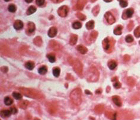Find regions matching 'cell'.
<instances>
[{
	"mask_svg": "<svg viewBox=\"0 0 140 120\" xmlns=\"http://www.w3.org/2000/svg\"><path fill=\"white\" fill-rule=\"evenodd\" d=\"M20 90L23 95L28 97L34 98V99H41L43 97L42 94L39 91L34 90V89L22 88H20Z\"/></svg>",
	"mask_w": 140,
	"mask_h": 120,
	"instance_id": "1",
	"label": "cell"
},
{
	"mask_svg": "<svg viewBox=\"0 0 140 120\" xmlns=\"http://www.w3.org/2000/svg\"><path fill=\"white\" fill-rule=\"evenodd\" d=\"M70 97L73 104L76 106L80 105L82 103L81 90L79 88H76L73 90L72 92L70 93Z\"/></svg>",
	"mask_w": 140,
	"mask_h": 120,
	"instance_id": "2",
	"label": "cell"
},
{
	"mask_svg": "<svg viewBox=\"0 0 140 120\" xmlns=\"http://www.w3.org/2000/svg\"><path fill=\"white\" fill-rule=\"evenodd\" d=\"M69 61L70 62V65L73 66L74 71L79 76H82V64L81 61H79L77 59H73V58H71V57L69 58Z\"/></svg>",
	"mask_w": 140,
	"mask_h": 120,
	"instance_id": "3",
	"label": "cell"
},
{
	"mask_svg": "<svg viewBox=\"0 0 140 120\" xmlns=\"http://www.w3.org/2000/svg\"><path fill=\"white\" fill-rule=\"evenodd\" d=\"M99 73L95 67H91L89 68L87 72V80L90 82H96L98 80Z\"/></svg>",
	"mask_w": 140,
	"mask_h": 120,
	"instance_id": "4",
	"label": "cell"
},
{
	"mask_svg": "<svg viewBox=\"0 0 140 120\" xmlns=\"http://www.w3.org/2000/svg\"><path fill=\"white\" fill-rule=\"evenodd\" d=\"M114 44L113 40L109 38H105L102 42V45H103V48L104 50L108 52H110L111 51L113 46H114Z\"/></svg>",
	"mask_w": 140,
	"mask_h": 120,
	"instance_id": "5",
	"label": "cell"
},
{
	"mask_svg": "<svg viewBox=\"0 0 140 120\" xmlns=\"http://www.w3.org/2000/svg\"><path fill=\"white\" fill-rule=\"evenodd\" d=\"M69 12V8L66 5H63L60 7L58 10V14L60 17H64L68 15Z\"/></svg>",
	"mask_w": 140,
	"mask_h": 120,
	"instance_id": "6",
	"label": "cell"
},
{
	"mask_svg": "<svg viewBox=\"0 0 140 120\" xmlns=\"http://www.w3.org/2000/svg\"><path fill=\"white\" fill-rule=\"evenodd\" d=\"M105 17L107 22L109 24H110V25L113 24L115 22V17L112 15V13L110 12H106V13L105 14Z\"/></svg>",
	"mask_w": 140,
	"mask_h": 120,
	"instance_id": "7",
	"label": "cell"
},
{
	"mask_svg": "<svg viewBox=\"0 0 140 120\" xmlns=\"http://www.w3.org/2000/svg\"><path fill=\"white\" fill-rule=\"evenodd\" d=\"M134 10L132 8H128V9H127L126 10H125L123 12L122 17L124 19H126L127 18H130V17H131L132 16V15L134 14Z\"/></svg>",
	"mask_w": 140,
	"mask_h": 120,
	"instance_id": "8",
	"label": "cell"
},
{
	"mask_svg": "<svg viewBox=\"0 0 140 120\" xmlns=\"http://www.w3.org/2000/svg\"><path fill=\"white\" fill-rule=\"evenodd\" d=\"M87 3V0H78L77 4L74 7V9L75 10H82L84 5Z\"/></svg>",
	"mask_w": 140,
	"mask_h": 120,
	"instance_id": "9",
	"label": "cell"
},
{
	"mask_svg": "<svg viewBox=\"0 0 140 120\" xmlns=\"http://www.w3.org/2000/svg\"><path fill=\"white\" fill-rule=\"evenodd\" d=\"M57 29L55 27L53 26V27H51V28L49 29L48 33V35L49 37H51V38H53V37H54L55 36L57 35Z\"/></svg>",
	"mask_w": 140,
	"mask_h": 120,
	"instance_id": "10",
	"label": "cell"
},
{
	"mask_svg": "<svg viewBox=\"0 0 140 120\" xmlns=\"http://www.w3.org/2000/svg\"><path fill=\"white\" fill-rule=\"evenodd\" d=\"M13 26H14V28L16 30H19V29H21L22 28H23L24 26V24H23L22 22L20 20H17L14 23V25H13Z\"/></svg>",
	"mask_w": 140,
	"mask_h": 120,
	"instance_id": "11",
	"label": "cell"
},
{
	"mask_svg": "<svg viewBox=\"0 0 140 120\" xmlns=\"http://www.w3.org/2000/svg\"><path fill=\"white\" fill-rule=\"evenodd\" d=\"M112 101H113V102H114V104H115V105H117V106H119V107L122 106V101H121L120 98L119 97V96H117V95H114V96L112 97Z\"/></svg>",
	"mask_w": 140,
	"mask_h": 120,
	"instance_id": "12",
	"label": "cell"
},
{
	"mask_svg": "<svg viewBox=\"0 0 140 120\" xmlns=\"http://www.w3.org/2000/svg\"><path fill=\"white\" fill-rule=\"evenodd\" d=\"M49 45H50V47L51 48V49H54V50H58V49H60L61 46L58 43L56 42L54 40H52V41H50V43H49Z\"/></svg>",
	"mask_w": 140,
	"mask_h": 120,
	"instance_id": "13",
	"label": "cell"
},
{
	"mask_svg": "<svg viewBox=\"0 0 140 120\" xmlns=\"http://www.w3.org/2000/svg\"><path fill=\"white\" fill-rule=\"evenodd\" d=\"M76 49L81 54H85L88 51L87 48H85V46H82V45H78L76 47Z\"/></svg>",
	"mask_w": 140,
	"mask_h": 120,
	"instance_id": "14",
	"label": "cell"
},
{
	"mask_svg": "<svg viewBox=\"0 0 140 120\" xmlns=\"http://www.w3.org/2000/svg\"><path fill=\"white\" fill-rule=\"evenodd\" d=\"M35 29H36V26H35L33 22H30L28 24V33H30V34L33 33L35 31Z\"/></svg>",
	"mask_w": 140,
	"mask_h": 120,
	"instance_id": "15",
	"label": "cell"
},
{
	"mask_svg": "<svg viewBox=\"0 0 140 120\" xmlns=\"http://www.w3.org/2000/svg\"><path fill=\"white\" fill-rule=\"evenodd\" d=\"M78 40V36L75 34H72L70 38V45L72 46L75 45Z\"/></svg>",
	"mask_w": 140,
	"mask_h": 120,
	"instance_id": "16",
	"label": "cell"
},
{
	"mask_svg": "<svg viewBox=\"0 0 140 120\" xmlns=\"http://www.w3.org/2000/svg\"><path fill=\"white\" fill-rule=\"evenodd\" d=\"M105 115L110 119H112V120H115L116 119V114L115 112H111V111H106L105 113Z\"/></svg>",
	"mask_w": 140,
	"mask_h": 120,
	"instance_id": "17",
	"label": "cell"
},
{
	"mask_svg": "<svg viewBox=\"0 0 140 120\" xmlns=\"http://www.w3.org/2000/svg\"><path fill=\"white\" fill-rule=\"evenodd\" d=\"M108 67L110 68V69L114 70V69H115L117 66V64L116 61H114V60H111L108 63Z\"/></svg>",
	"mask_w": 140,
	"mask_h": 120,
	"instance_id": "18",
	"label": "cell"
},
{
	"mask_svg": "<svg viewBox=\"0 0 140 120\" xmlns=\"http://www.w3.org/2000/svg\"><path fill=\"white\" fill-rule=\"evenodd\" d=\"M28 104H29V102L27 100H22L19 103V106L21 109H26L27 108V106H28Z\"/></svg>",
	"mask_w": 140,
	"mask_h": 120,
	"instance_id": "19",
	"label": "cell"
},
{
	"mask_svg": "<svg viewBox=\"0 0 140 120\" xmlns=\"http://www.w3.org/2000/svg\"><path fill=\"white\" fill-rule=\"evenodd\" d=\"M122 29H123V26L122 25H118L116 28L114 29V33L115 35H121L122 34Z\"/></svg>",
	"mask_w": 140,
	"mask_h": 120,
	"instance_id": "20",
	"label": "cell"
},
{
	"mask_svg": "<svg viewBox=\"0 0 140 120\" xmlns=\"http://www.w3.org/2000/svg\"><path fill=\"white\" fill-rule=\"evenodd\" d=\"M25 67L27 69H28L29 70H32L34 68L35 64L34 63V62L33 61H28L26 62L25 64Z\"/></svg>",
	"mask_w": 140,
	"mask_h": 120,
	"instance_id": "21",
	"label": "cell"
},
{
	"mask_svg": "<svg viewBox=\"0 0 140 120\" xmlns=\"http://www.w3.org/2000/svg\"><path fill=\"white\" fill-rule=\"evenodd\" d=\"M11 114H12V112H11L10 110L5 109L2 110L1 111V115L3 117H8V116H10Z\"/></svg>",
	"mask_w": 140,
	"mask_h": 120,
	"instance_id": "22",
	"label": "cell"
},
{
	"mask_svg": "<svg viewBox=\"0 0 140 120\" xmlns=\"http://www.w3.org/2000/svg\"><path fill=\"white\" fill-rule=\"evenodd\" d=\"M34 43L37 46H41L42 45V38L39 36H37L36 38L34 39Z\"/></svg>",
	"mask_w": 140,
	"mask_h": 120,
	"instance_id": "23",
	"label": "cell"
},
{
	"mask_svg": "<svg viewBox=\"0 0 140 120\" xmlns=\"http://www.w3.org/2000/svg\"><path fill=\"white\" fill-rule=\"evenodd\" d=\"M47 70H48V69H47V67L45 66H43L38 69V72L39 74H42V75H44V74H45L46 73Z\"/></svg>",
	"mask_w": 140,
	"mask_h": 120,
	"instance_id": "24",
	"label": "cell"
},
{
	"mask_svg": "<svg viewBox=\"0 0 140 120\" xmlns=\"http://www.w3.org/2000/svg\"><path fill=\"white\" fill-rule=\"evenodd\" d=\"M94 111L97 114H102L104 111V107H103V105H101V104L98 105L97 106H96Z\"/></svg>",
	"mask_w": 140,
	"mask_h": 120,
	"instance_id": "25",
	"label": "cell"
},
{
	"mask_svg": "<svg viewBox=\"0 0 140 120\" xmlns=\"http://www.w3.org/2000/svg\"><path fill=\"white\" fill-rule=\"evenodd\" d=\"M94 27V22L93 21H90L86 24V28L87 29L90 30V29H93Z\"/></svg>",
	"mask_w": 140,
	"mask_h": 120,
	"instance_id": "26",
	"label": "cell"
},
{
	"mask_svg": "<svg viewBox=\"0 0 140 120\" xmlns=\"http://www.w3.org/2000/svg\"><path fill=\"white\" fill-rule=\"evenodd\" d=\"M36 10L37 9H36V8L34 6L31 5V6L29 8H28V10H27V11H26V14L28 15H31V14L36 12Z\"/></svg>",
	"mask_w": 140,
	"mask_h": 120,
	"instance_id": "27",
	"label": "cell"
},
{
	"mask_svg": "<svg viewBox=\"0 0 140 120\" xmlns=\"http://www.w3.org/2000/svg\"><path fill=\"white\" fill-rule=\"evenodd\" d=\"M127 84L130 86V87H134L135 84V80L132 77H129L127 79Z\"/></svg>",
	"mask_w": 140,
	"mask_h": 120,
	"instance_id": "28",
	"label": "cell"
},
{
	"mask_svg": "<svg viewBox=\"0 0 140 120\" xmlns=\"http://www.w3.org/2000/svg\"><path fill=\"white\" fill-rule=\"evenodd\" d=\"M53 74L55 77H57L58 78L59 76V74H60V69L58 67H55L53 69Z\"/></svg>",
	"mask_w": 140,
	"mask_h": 120,
	"instance_id": "29",
	"label": "cell"
},
{
	"mask_svg": "<svg viewBox=\"0 0 140 120\" xmlns=\"http://www.w3.org/2000/svg\"><path fill=\"white\" fill-rule=\"evenodd\" d=\"M47 57H48V59H49V62H51V63H54L55 61V57L54 54H48L47 55Z\"/></svg>",
	"mask_w": 140,
	"mask_h": 120,
	"instance_id": "30",
	"label": "cell"
},
{
	"mask_svg": "<svg viewBox=\"0 0 140 120\" xmlns=\"http://www.w3.org/2000/svg\"><path fill=\"white\" fill-rule=\"evenodd\" d=\"M4 103H5V105L7 106H10L13 103V100L8 97H6L4 99Z\"/></svg>",
	"mask_w": 140,
	"mask_h": 120,
	"instance_id": "31",
	"label": "cell"
},
{
	"mask_svg": "<svg viewBox=\"0 0 140 120\" xmlns=\"http://www.w3.org/2000/svg\"><path fill=\"white\" fill-rule=\"evenodd\" d=\"M72 26L74 29H79V28H81L82 27V24L81 22H75L73 24Z\"/></svg>",
	"mask_w": 140,
	"mask_h": 120,
	"instance_id": "32",
	"label": "cell"
},
{
	"mask_svg": "<svg viewBox=\"0 0 140 120\" xmlns=\"http://www.w3.org/2000/svg\"><path fill=\"white\" fill-rule=\"evenodd\" d=\"M12 95H13V97L15 98V99H16V100H21L22 99V96L21 94L18 93V92H13Z\"/></svg>",
	"mask_w": 140,
	"mask_h": 120,
	"instance_id": "33",
	"label": "cell"
},
{
	"mask_svg": "<svg viewBox=\"0 0 140 120\" xmlns=\"http://www.w3.org/2000/svg\"><path fill=\"white\" fill-rule=\"evenodd\" d=\"M99 11H100V7H99V5H96L93 8L92 12L93 13L94 16H97L98 15V13H99Z\"/></svg>",
	"mask_w": 140,
	"mask_h": 120,
	"instance_id": "34",
	"label": "cell"
},
{
	"mask_svg": "<svg viewBox=\"0 0 140 120\" xmlns=\"http://www.w3.org/2000/svg\"><path fill=\"white\" fill-rule=\"evenodd\" d=\"M8 10L10 12H11V13H14V12H16V7L14 4H10L9 6H8Z\"/></svg>",
	"mask_w": 140,
	"mask_h": 120,
	"instance_id": "35",
	"label": "cell"
},
{
	"mask_svg": "<svg viewBox=\"0 0 140 120\" xmlns=\"http://www.w3.org/2000/svg\"><path fill=\"white\" fill-rule=\"evenodd\" d=\"M134 35L136 38H139L140 37V26L136 27V29L134 31Z\"/></svg>",
	"mask_w": 140,
	"mask_h": 120,
	"instance_id": "36",
	"label": "cell"
},
{
	"mask_svg": "<svg viewBox=\"0 0 140 120\" xmlns=\"http://www.w3.org/2000/svg\"><path fill=\"white\" fill-rule=\"evenodd\" d=\"M98 32L96 31H94L91 32V34H90V37L91 39L95 40L96 38H97V37H98Z\"/></svg>",
	"mask_w": 140,
	"mask_h": 120,
	"instance_id": "37",
	"label": "cell"
},
{
	"mask_svg": "<svg viewBox=\"0 0 140 120\" xmlns=\"http://www.w3.org/2000/svg\"><path fill=\"white\" fill-rule=\"evenodd\" d=\"M126 41L127 43H131L134 41V38L131 35H127L125 38Z\"/></svg>",
	"mask_w": 140,
	"mask_h": 120,
	"instance_id": "38",
	"label": "cell"
},
{
	"mask_svg": "<svg viewBox=\"0 0 140 120\" xmlns=\"http://www.w3.org/2000/svg\"><path fill=\"white\" fill-rule=\"evenodd\" d=\"M76 16L78 19H79L81 20V21H84V20L86 19L85 16V15H84L83 14H82V13H77Z\"/></svg>",
	"mask_w": 140,
	"mask_h": 120,
	"instance_id": "39",
	"label": "cell"
},
{
	"mask_svg": "<svg viewBox=\"0 0 140 120\" xmlns=\"http://www.w3.org/2000/svg\"><path fill=\"white\" fill-rule=\"evenodd\" d=\"M120 6L124 8V7H126L127 6L128 3H127V2L126 0H122V1H120Z\"/></svg>",
	"mask_w": 140,
	"mask_h": 120,
	"instance_id": "40",
	"label": "cell"
},
{
	"mask_svg": "<svg viewBox=\"0 0 140 120\" xmlns=\"http://www.w3.org/2000/svg\"><path fill=\"white\" fill-rule=\"evenodd\" d=\"M114 87L115 88L119 89V88H121V87H122V84H121V83H120V82H119L117 80V81H116L114 82Z\"/></svg>",
	"mask_w": 140,
	"mask_h": 120,
	"instance_id": "41",
	"label": "cell"
},
{
	"mask_svg": "<svg viewBox=\"0 0 140 120\" xmlns=\"http://www.w3.org/2000/svg\"><path fill=\"white\" fill-rule=\"evenodd\" d=\"M45 3V0H36V4L38 6H42Z\"/></svg>",
	"mask_w": 140,
	"mask_h": 120,
	"instance_id": "42",
	"label": "cell"
},
{
	"mask_svg": "<svg viewBox=\"0 0 140 120\" xmlns=\"http://www.w3.org/2000/svg\"><path fill=\"white\" fill-rule=\"evenodd\" d=\"M133 26H134V23H133V22H132V21H131L129 22V24H128V25H127L128 30L129 31L132 30V29L133 28Z\"/></svg>",
	"mask_w": 140,
	"mask_h": 120,
	"instance_id": "43",
	"label": "cell"
},
{
	"mask_svg": "<svg viewBox=\"0 0 140 120\" xmlns=\"http://www.w3.org/2000/svg\"><path fill=\"white\" fill-rule=\"evenodd\" d=\"M10 111H11V112H12V114H16V113L17 112V109H16V108H15V107L11 108L10 109Z\"/></svg>",
	"mask_w": 140,
	"mask_h": 120,
	"instance_id": "44",
	"label": "cell"
},
{
	"mask_svg": "<svg viewBox=\"0 0 140 120\" xmlns=\"http://www.w3.org/2000/svg\"><path fill=\"white\" fill-rule=\"evenodd\" d=\"M123 59H124V61H128L130 59V57L128 55H125L124 56V58H123Z\"/></svg>",
	"mask_w": 140,
	"mask_h": 120,
	"instance_id": "45",
	"label": "cell"
},
{
	"mask_svg": "<svg viewBox=\"0 0 140 120\" xmlns=\"http://www.w3.org/2000/svg\"><path fill=\"white\" fill-rule=\"evenodd\" d=\"M51 1H52L53 3H59L63 1V0H51Z\"/></svg>",
	"mask_w": 140,
	"mask_h": 120,
	"instance_id": "46",
	"label": "cell"
},
{
	"mask_svg": "<svg viewBox=\"0 0 140 120\" xmlns=\"http://www.w3.org/2000/svg\"><path fill=\"white\" fill-rule=\"evenodd\" d=\"M102 89H98V90H97L96 91V94H101V92H102Z\"/></svg>",
	"mask_w": 140,
	"mask_h": 120,
	"instance_id": "47",
	"label": "cell"
},
{
	"mask_svg": "<svg viewBox=\"0 0 140 120\" xmlns=\"http://www.w3.org/2000/svg\"><path fill=\"white\" fill-rule=\"evenodd\" d=\"M85 94H92V93H91V92H90V91H89V90H85Z\"/></svg>",
	"mask_w": 140,
	"mask_h": 120,
	"instance_id": "48",
	"label": "cell"
},
{
	"mask_svg": "<svg viewBox=\"0 0 140 120\" xmlns=\"http://www.w3.org/2000/svg\"><path fill=\"white\" fill-rule=\"evenodd\" d=\"M25 2H26V3H31L32 1H33V0H25Z\"/></svg>",
	"mask_w": 140,
	"mask_h": 120,
	"instance_id": "49",
	"label": "cell"
},
{
	"mask_svg": "<svg viewBox=\"0 0 140 120\" xmlns=\"http://www.w3.org/2000/svg\"><path fill=\"white\" fill-rule=\"evenodd\" d=\"M105 2H106V3H110V2H111L112 0H103Z\"/></svg>",
	"mask_w": 140,
	"mask_h": 120,
	"instance_id": "50",
	"label": "cell"
},
{
	"mask_svg": "<svg viewBox=\"0 0 140 120\" xmlns=\"http://www.w3.org/2000/svg\"><path fill=\"white\" fill-rule=\"evenodd\" d=\"M4 1H5V2H8V1H9L10 0H4Z\"/></svg>",
	"mask_w": 140,
	"mask_h": 120,
	"instance_id": "51",
	"label": "cell"
},
{
	"mask_svg": "<svg viewBox=\"0 0 140 120\" xmlns=\"http://www.w3.org/2000/svg\"><path fill=\"white\" fill-rule=\"evenodd\" d=\"M91 1L92 2H94V1H96V0H91Z\"/></svg>",
	"mask_w": 140,
	"mask_h": 120,
	"instance_id": "52",
	"label": "cell"
},
{
	"mask_svg": "<svg viewBox=\"0 0 140 120\" xmlns=\"http://www.w3.org/2000/svg\"><path fill=\"white\" fill-rule=\"evenodd\" d=\"M118 1H122V0H118Z\"/></svg>",
	"mask_w": 140,
	"mask_h": 120,
	"instance_id": "53",
	"label": "cell"
},
{
	"mask_svg": "<svg viewBox=\"0 0 140 120\" xmlns=\"http://www.w3.org/2000/svg\"></svg>",
	"mask_w": 140,
	"mask_h": 120,
	"instance_id": "54",
	"label": "cell"
}]
</instances>
